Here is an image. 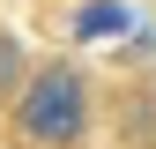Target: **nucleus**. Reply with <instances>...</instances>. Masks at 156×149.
<instances>
[{
    "label": "nucleus",
    "mask_w": 156,
    "mask_h": 149,
    "mask_svg": "<svg viewBox=\"0 0 156 149\" xmlns=\"http://www.w3.org/2000/svg\"><path fill=\"white\" fill-rule=\"evenodd\" d=\"M15 127H23L30 142H45V149H74L82 127H89V89H82V74H74V67L30 74V89L15 97Z\"/></svg>",
    "instance_id": "1"
},
{
    "label": "nucleus",
    "mask_w": 156,
    "mask_h": 149,
    "mask_svg": "<svg viewBox=\"0 0 156 149\" xmlns=\"http://www.w3.org/2000/svg\"><path fill=\"white\" fill-rule=\"evenodd\" d=\"M126 23H134V15H126V0H89L74 30H82V37H119Z\"/></svg>",
    "instance_id": "2"
},
{
    "label": "nucleus",
    "mask_w": 156,
    "mask_h": 149,
    "mask_svg": "<svg viewBox=\"0 0 156 149\" xmlns=\"http://www.w3.org/2000/svg\"><path fill=\"white\" fill-rule=\"evenodd\" d=\"M23 89H30V60H23V45L0 30V97H23Z\"/></svg>",
    "instance_id": "3"
}]
</instances>
